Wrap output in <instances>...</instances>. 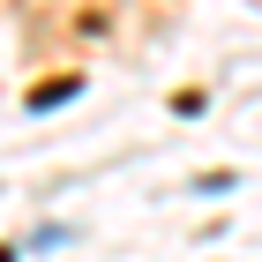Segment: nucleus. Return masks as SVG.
<instances>
[{
    "label": "nucleus",
    "instance_id": "nucleus-1",
    "mask_svg": "<svg viewBox=\"0 0 262 262\" xmlns=\"http://www.w3.org/2000/svg\"><path fill=\"white\" fill-rule=\"evenodd\" d=\"M60 98H75V75H68V82H38V90H30V105H60Z\"/></svg>",
    "mask_w": 262,
    "mask_h": 262
}]
</instances>
